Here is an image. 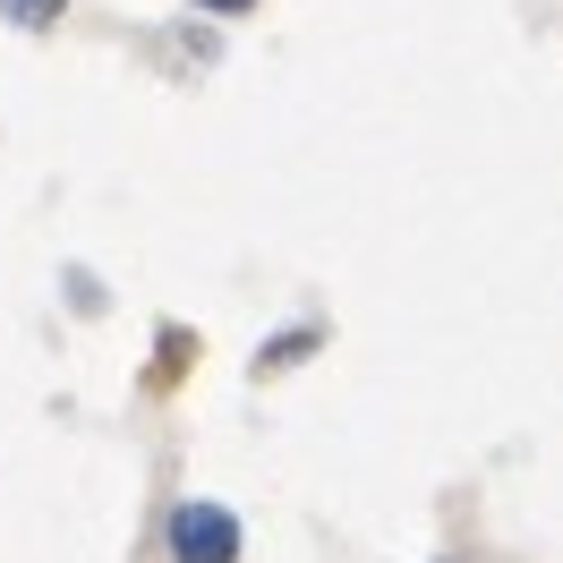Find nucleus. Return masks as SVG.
Returning <instances> with one entry per match:
<instances>
[{
    "label": "nucleus",
    "instance_id": "1",
    "mask_svg": "<svg viewBox=\"0 0 563 563\" xmlns=\"http://www.w3.org/2000/svg\"><path fill=\"white\" fill-rule=\"evenodd\" d=\"M172 555L179 563H240V521H231V504H179L172 512Z\"/></svg>",
    "mask_w": 563,
    "mask_h": 563
},
{
    "label": "nucleus",
    "instance_id": "2",
    "mask_svg": "<svg viewBox=\"0 0 563 563\" xmlns=\"http://www.w3.org/2000/svg\"><path fill=\"white\" fill-rule=\"evenodd\" d=\"M69 0H0V18H18V26H52Z\"/></svg>",
    "mask_w": 563,
    "mask_h": 563
},
{
    "label": "nucleus",
    "instance_id": "3",
    "mask_svg": "<svg viewBox=\"0 0 563 563\" xmlns=\"http://www.w3.org/2000/svg\"><path fill=\"white\" fill-rule=\"evenodd\" d=\"M197 9H222V18H240V9H247V0H197Z\"/></svg>",
    "mask_w": 563,
    "mask_h": 563
}]
</instances>
